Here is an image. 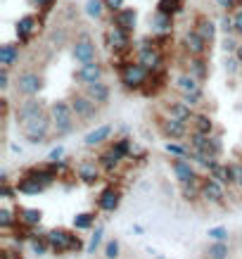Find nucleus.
<instances>
[{
	"label": "nucleus",
	"mask_w": 242,
	"mask_h": 259,
	"mask_svg": "<svg viewBox=\"0 0 242 259\" xmlns=\"http://www.w3.org/2000/svg\"><path fill=\"white\" fill-rule=\"evenodd\" d=\"M47 240H50V252L57 254V257H62V254H71V252H83V247H88L81 236H76V228L71 231V228H50L47 231Z\"/></svg>",
	"instance_id": "f257e3e1"
},
{
	"label": "nucleus",
	"mask_w": 242,
	"mask_h": 259,
	"mask_svg": "<svg viewBox=\"0 0 242 259\" xmlns=\"http://www.w3.org/2000/svg\"><path fill=\"white\" fill-rule=\"evenodd\" d=\"M150 76H152V71L148 67H142L138 60H128V62L119 64V79H121L126 91H138L140 93Z\"/></svg>",
	"instance_id": "f03ea898"
},
{
	"label": "nucleus",
	"mask_w": 242,
	"mask_h": 259,
	"mask_svg": "<svg viewBox=\"0 0 242 259\" xmlns=\"http://www.w3.org/2000/svg\"><path fill=\"white\" fill-rule=\"evenodd\" d=\"M50 117H53V131L57 136H67L74 131L76 126V114L71 110V102L69 100H55L50 105Z\"/></svg>",
	"instance_id": "7ed1b4c3"
},
{
	"label": "nucleus",
	"mask_w": 242,
	"mask_h": 259,
	"mask_svg": "<svg viewBox=\"0 0 242 259\" xmlns=\"http://www.w3.org/2000/svg\"><path fill=\"white\" fill-rule=\"evenodd\" d=\"M53 131V117H50V112L45 114H40V117L31 119V121H26L22 124V134L24 138L31 143V145H40V143L47 141V136Z\"/></svg>",
	"instance_id": "20e7f679"
},
{
	"label": "nucleus",
	"mask_w": 242,
	"mask_h": 259,
	"mask_svg": "<svg viewBox=\"0 0 242 259\" xmlns=\"http://www.w3.org/2000/svg\"><path fill=\"white\" fill-rule=\"evenodd\" d=\"M157 128H159V134L164 136L166 141H180V138L190 136V124L178 117H171V114L157 117Z\"/></svg>",
	"instance_id": "39448f33"
},
{
	"label": "nucleus",
	"mask_w": 242,
	"mask_h": 259,
	"mask_svg": "<svg viewBox=\"0 0 242 259\" xmlns=\"http://www.w3.org/2000/svg\"><path fill=\"white\" fill-rule=\"evenodd\" d=\"M135 60H138L142 67H148L152 74H155V71H164V53H162V48L157 46L155 40H152V43H150V40L140 43Z\"/></svg>",
	"instance_id": "423d86ee"
},
{
	"label": "nucleus",
	"mask_w": 242,
	"mask_h": 259,
	"mask_svg": "<svg viewBox=\"0 0 242 259\" xmlns=\"http://www.w3.org/2000/svg\"><path fill=\"white\" fill-rule=\"evenodd\" d=\"M74 171H76V179L81 181V183L95 186V183L102 179L105 169H102V164L98 162V157H83L76 166H74Z\"/></svg>",
	"instance_id": "0eeeda50"
},
{
	"label": "nucleus",
	"mask_w": 242,
	"mask_h": 259,
	"mask_svg": "<svg viewBox=\"0 0 242 259\" xmlns=\"http://www.w3.org/2000/svg\"><path fill=\"white\" fill-rule=\"evenodd\" d=\"M187 141H190V148H192V150H204V152H211V155H216V157H221V155H223V143H221L219 136H214V134L190 131Z\"/></svg>",
	"instance_id": "6e6552de"
},
{
	"label": "nucleus",
	"mask_w": 242,
	"mask_h": 259,
	"mask_svg": "<svg viewBox=\"0 0 242 259\" xmlns=\"http://www.w3.org/2000/svg\"><path fill=\"white\" fill-rule=\"evenodd\" d=\"M15 91L24 98H36L43 91V76L38 71H22L15 81Z\"/></svg>",
	"instance_id": "1a4fd4ad"
},
{
	"label": "nucleus",
	"mask_w": 242,
	"mask_h": 259,
	"mask_svg": "<svg viewBox=\"0 0 242 259\" xmlns=\"http://www.w3.org/2000/svg\"><path fill=\"white\" fill-rule=\"evenodd\" d=\"M69 102H71V110H74L76 119H81V121H90V119H95L98 110H100V105H98L93 98H88L86 93H71Z\"/></svg>",
	"instance_id": "9d476101"
},
{
	"label": "nucleus",
	"mask_w": 242,
	"mask_h": 259,
	"mask_svg": "<svg viewBox=\"0 0 242 259\" xmlns=\"http://www.w3.org/2000/svg\"><path fill=\"white\" fill-rule=\"evenodd\" d=\"M71 55L76 60L78 64H88L98 60V48H95V40L88 36V33H81L76 40H74V46H71Z\"/></svg>",
	"instance_id": "9b49d317"
},
{
	"label": "nucleus",
	"mask_w": 242,
	"mask_h": 259,
	"mask_svg": "<svg viewBox=\"0 0 242 259\" xmlns=\"http://www.w3.org/2000/svg\"><path fill=\"white\" fill-rule=\"evenodd\" d=\"M107 46H110V50L114 55H126L133 48L131 33L126 31V29H121V26H117V24H112L110 31H107Z\"/></svg>",
	"instance_id": "f8f14e48"
},
{
	"label": "nucleus",
	"mask_w": 242,
	"mask_h": 259,
	"mask_svg": "<svg viewBox=\"0 0 242 259\" xmlns=\"http://www.w3.org/2000/svg\"><path fill=\"white\" fill-rule=\"evenodd\" d=\"M226 188L228 186H223L221 181H216L214 176H204L202 179V200H207V202L211 204H226Z\"/></svg>",
	"instance_id": "ddd939ff"
},
{
	"label": "nucleus",
	"mask_w": 242,
	"mask_h": 259,
	"mask_svg": "<svg viewBox=\"0 0 242 259\" xmlns=\"http://www.w3.org/2000/svg\"><path fill=\"white\" fill-rule=\"evenodd\" d=\"M121 200H124L121 188H119V186H107V188L100 190V195H98L95 204H98V209H100V212L112 214V212H117V209H119Z\"/></svg>",
	"instance_id": "4468645a"
},
{
	"label": "nucleus",
	"mask_w": 242,
	"mask_h": 259,
	"mask_svg": "<svg viewBox=\"0 0 242 259\" xmlns=\"http://www.w3.org/2000/svg\"><path fill=\"white\" fill-rule=\"evenodd\" d=\"M38 29H40V19L36 15H24V17H19V22H17V26H15L17 40H19L22 46L31 43L33 36L38 33Z\"/></svg>",
	"instance_id": "2eb2a0df"
},
{
	"label": "nucleus",
	"mask_w": 242,
	"mask_h": 259,
	"mask_svg": "<svg viewBox=\"0 0 242 259\" xmlns=\"http://www.w3.org/2000/svg\"><path fill=\"white\" fill-rule=\"evenodd\" d=\"M183 50L192 57H207V53H209V40L202 38L195 29H187V31L183 33Z\"/></svg>",
	"instance_id": "dca6fc26"
},
{
	"label": "nucleus",
	"mask_w": 242,
	"mask_h": 259,
	"mask_svg": "<svg viewBox=\"0 0 242 259\" xmlns=\"http://www.w3.org/2000/svg\"><path fill=\"white\" fill-rule=\"evenodd\" d=\"M40 114H45V107H43V102L36 100V98H26L24 102H19V107H17L15 117H17V124L22 126L26 121H31V119L40 117Z\"/></svg>",
	"instance_id": "f3484780"
},
{
	"label": "nucleus",
	"mask_w": 242,
	"mask_h": 259,
	"mask_svg": "<svg viewBox=\"0 0 242 259\" xmlns=\"http://www.w3.org/2000/svg\"><path fill=\"white\" fill-rule=\"evenodd\" d=\"M124 155H121V152H119L117 148H114V145H107V148L102 150V152H98V162H100L102 164V169H105V174H114L119 169V166H121V162H124Z\"/></svg>",
	"instance_id": "a211bd4d"
},
{
	"label": "nucleus",
	"mask_w": 242,
	"mask_h": 259,
	"mask_svg": "<svg viewBox=\"0 0 242 259\" xmlns=\"http://www.w3.org/2000/svg\"><path fill=\"white\" fill-rule=\"evenodd\" d=\"M102 74H105V67H102L98 60H93V62L88 64H81L76 71V81L78 83H95V81H102Z\"/></svg>",
	"instance_id": "6ab92c4d"
},
{
	"label": "nucleus",
	"mask_w": 242,
	"mask_h": 259,
	"mask_svg": "<svg viewBox=\"0 0 242 259\" xmlns=\"http://www.w3.org/2000/svg\"><path fill=\"white\" fill-rule=\"evenodd\" d=\"M171 171L178 179V183H187V181L197 179L195 166L187 157H171Z\"/></svg>",
	"instance_id": "aec40b11"
},
{
	"label": "nucleus",
	"mask_w": 242,
	"mask_h": 259,
	"mask_svg": "<svg viewBox=\"0 0 242 259\" xmlns=\"http://www.w3.org/2000/svg\"><path fill=\"white\" fill-rule=\"evenodd\" d=\"M112 24H117L121 29H126L128 33L135 31V26H138V10L135 8H121L119 12L112 15Z\"/></svg>",
	"instance_id": "412c9836"
},
{
	"label": "nucleus",
	"mask_w": 242,
	"mask_h": 259,
	"mask_svg": "<svg viewBox=\"0 0 242 259\" xmlns=\"http://www.w3.org/2000/svg\"><path fill=\"white\" fill-rule=\"evenodd\" d=\"M112 134H114V126L102 124V126H98V128H93V131H88V134L83 136V145H86V148H98V145L110 141Z\"/></svg>",
	"instance_id": "4be33fe9"
},
{
	"label": "nucleus",
	"mask_w": 242,
	"mask_h": 259,
	"mask_svg": "<svg viewBox=\"0 0 242 259\" xmlns=\"http://www.w3.org/2000/svg\"><path fill=\"white\" fill-rule=\"evenodd\" d=\"M192 29H195L202 38H207L211 43V40L216 38V29H219V26H216V22H214L209 15H195V19H192Z\"/></svg>",
	"instance_id": "5701e85b"
},
{
	"label": "nucleus",
	"mask_w": 242,
	"mask_h": 259,
	"mask_svg": "<svg viewBox=\"0 0 242 259\" xmlns=\"http://www.w3.org/2000/svg\"><path fill=\"white\" fill-rule=\"evenodd\" d=\"M83 93H86L88 98H93L100 107H105V105L110 102L112 91H110V86H107L105 81H95V83H86V86H83Z\"/></svg>",
	"instance_id": "b1692460"
},
{
	"label": "nucleus",
	"mask_w": 242,
	"mask_h": 259,
	"mask_svg": "<svg viewBox=\"0 0 242 259\" xmlns=\"http://www.w3.org/2000/svg\"><path fill=\"white\" fill-rule=\"evenodd\" d=\"M209 176H214L216 181H221L223 186H235V164H223V162H216V164L211 166L209 171Z\"/></svg>",
	"instance_id": "393cba45"
},
{
	"label": "nucleus",
	"mask_w": 242,
	"mask_h": 259,
	"mask_svg": "<svg viewBox=\"0 0 242 259\" xmlns=\"http://www.w3.org/2000/svg\"><path fill=\"white\" fill-rule=\"evenodd\" d=\"M200 83H202L200 79H195L192 74L183 71V74H178V76H176V83H173V86H176V91H178L180 95H183V93H200V91H202V86H200Z\"/></svg>",
	"instance_id": "a878e982"
},
{
	"label": "nucleus",
	"mask_w": 242,
	"mask_h": 259,
	"mask_svg": "<svg viewBox=\"0 0 242 259\" xmlns=\"http://www.w3.org/2000/svg\"><path fill=\"white\" fill-rule=\"evenodd\" d=\"M166 114L178 117V119H183V121L190 124V119H192V114H195V107L187 105L185 100H173V102H166Z\"/></svg>",
	"instance_id": "bb28decb"
},
{
	"label": "nucleus",
	"mask_w": 242,
	"mask_h": 259,
	"mask_svg": "<svg viewBox=\"0 0 242 259\" xmlns=\"http://www.w3.org/2000/svg\"><path fill=\"white\" fill-rule=\"evenodd\" d=\"M185 71H187V74H192L195 79L204 81L207 76H209V64H207V60H204V57H192V55H187Z\"/></svg>",
	"instance_id": "cd10ccee"
},
{
	"label": "nucleus",
	"mask_w": 242,
	"mask_h": 259,
	"mask_svg": "<svg viewBox=\"0 0 242 259\" xmlns=\"http://www.w3.org/2000/svg\"><path fill=\"white\" fill-rule=\"evenodd\" d=\"M214 119L207 114V112H195L192 119H190V131H200V134H214Z\"/></svg>",
	"instance_id": "c85d7f7f"
},
{
	"label": "nucleus",
	"mask_w": 242,
	"mask_h": 259,
	"mask_svg": "<svg viewBox=\"0 0 242 259\" xmlns=\"http://www.w3.org/2000/svg\"><path fill=\"white\" fill-rule=\"evenodd\" d=\"M17 212H19V224H24L29 228L40 226V221H43V212L38 207H19Z\"/></svg>",
	"instance_id": "c756f323"
},
{
	"label": "nucleus",
	"mask_w": 242,
	"mask_h": 259,
	"mask_svg": "<svg viewBox=\"0 0 242 259\" xmlns=\"http://www.w3.org/2000/svg\"><path fill=\"white\" fill-rule=\"evenodd\" d=\"M17 190H19L22 195H38V193H43V190H45V186H43V183H38L36 179H31V176L22 174V176H19V181H17Z\"/></svg>",
	"instance_id": "7c9ffc66"
},
{
	"label": "nucleus",
	"mask_w": 242,
	"mask_h": 259,
	"mask_svg": "<svg viewBox=\"0 0 242 259\" xmlns=\"http://www.w3.org/2000/svg\"><path fill=\"white\" fill-rule=\"evenodd\" d=\"M202 179L204 176H197V179L187 181V183H180V193L187 202H197L202 197Z\"/></svg>",
	"instance_id": "2f4dec72"
},
{
	"label": "nucleus",
	"mask_w": 242,
	"mask_h": 259,
	"mask_svg": "<svg viewBox=\"0 0 242 259\" xmlns=\"http://www.w3.org/2000/svg\"><path fill=\"white\" fill-rule=\"evenodd\" d=\"M204 254H207V259H230V245L226 240H211Z\"/></svg>",
	"instance_id": "473e14b6"
},
{
	"label": "nucleus",
	"mask_w": 242,
	"mask_h": 259,
	"mask_svg": "<svg viewBox=\"0 0 242 259\" xmlns=\"http://www.w3.org/2000/svg\"><path fill=\"white\" fill-rule=\"evenodd\" d=\"M19 62V46L17 43H3L0 46V64L3 67H15Z\"/></svg>",
	"instance_id": "72a5a7b5"
},
{
	"label": "nucleus",
	"mask_w": 242,
	"mask_h": 259,
	"mask_svg": "<svg viewBox=\"0 0 242 259\" xmlns=\"http://www.w3.org/2000/svg\"><path fill=\"white\" fill-rule=\"evenodd\" d=\"M164 86H166V83H164V71H155V74H152V76L148 79V83L142 86L140 93L150 98V95H157Z\"/></svg>",
	"instance_id": "f704fd0d"
},
{
	"label": "nucleus",
	"mask_w": 242,
	"mask_h": 259,
	"mask_svg": "<svg viewBox=\"0 0 242 259\" xmlns=\"http://www.w3.org/2000/svg\"><path fill=\"white\" fill-rule=\"evenodd\" d=\"M190 159H192L195 164L204 166L207 171H209L211 166L219 162V157H216V155H211V152H204V150H192V148H190Z\"/></svg>",
	"instance_id": "c9c22d12"
},
{
	"label": "nucleus",
	"mask_w": 242,
	"mask_h": 259,
	"mask_svg": "<svg viewBox=\"0 0 242 259\" xmlns=\"http://www.w3.org/2000/svg\"><path fill=\"white\" fill-rule=\"evenodd\" d=\"M29 247H31V252H33V254H38V257L47 254V252H50V240H47V233H33L31 240H29Z\"/></svg>",
	"instance_id": "e433bc0d"
},
{
	"label": "nucleus",
	"mask_w": 242,
	"mask_h": 259,
	"mask_svg": "<svg viewBox=\"0 0 242 259\" xmlns=\"http://www.w3.org/2000/svg\"><path fill=\"white\" fill-rule=\"evenodd\" d=\"M8 233V238H12L17 245H22V243H29L33 236V231L29 226H24V224H17L15 228H10V231H5Z\"/></svg>",
	"instance_id": "4c0bfd02"
},
{
	"label": "nucleus",
	"mask_w": 242,
	"mask_h": 259,
	"mask_svg": "<svg viewBox=\"0 0 242 259\" xmlns=\"http://www.w3.org/2000/svg\"><path fill=\"white\" fill-rule=\"evenodd\" d=\"M19 224V212L17 209H10V207H0V228L3 231H10Z\"/></svg>",
	"instance_id": "58836bf2"
},
{
	"label": "nucleus",
	"mask_w": 242,
	"mask_h": 259,
	"mask_svg": "<svg viewBox=\"0 0 242 259\" xmlns=\"http://www.w3.org/2000/svg\"><path fill=\"white\" fill-rule=\"evenodd\" d=\"M71 226L76 228V231H90L95 226V212H78L71 219Z\"/></svg>",
	"instance_id": "ea45409f"
},
{
	"label": "nucleus",
	"mask_w": 242,
	"mask_h": 259,
	"mask_svg": "<svg viewBox=\"0 0 242 259\" xmlns=\"http://www.w3.org/2000/svg\"><path fill=\"white\" fill-rule=\"evenodd\" d=\"M152 26H155L157 33H171L173 31V17L164 15V12H157L155 19H152Z\"/></svg>",
	"instance_id": "a19ab883"
},
{
	"label": "nucleus",
	"mask_w": 242,
	"mask_h": 259,
	"mask_svg": "<svg viewBox=\"0 0 242 259\" xmlns=\"http://www.w3.org/2000/svg\"><path fill=\"white\" fill-rule=\"evenodd\" d=\"M157 12H164V15H180L183 12V0H157Z\"/></svg>",
	"instance_id": "79ce46f5"
},
{
	"label": "nucleus",
	"mask_w": 242,
	"mask_h": 259,
	"mask_svg": "<svg viewBox=\"0 0 242 259\" xmlns=\"http://www.w3.org/2000/svg\"><path fill=\"white\" fill-rule=\"evenodd\" d=\"M164 150L171 157H187L190 159V145L187 143H178V141H169L164 145Z\"/></svg>",
	"instance_id": "37998d69"
},
{
	"label": "nucleus",
	"mask_w": 242,
	"mask_h": 259,
	"mask_svg": "<svg viewBox=\"0 0 242 259\" xmlns=\"http://www.w3.org/2000/svg\"><path fill=\"white\" fill-rule=\"evenodd\" d=\"M102 254H105V259H119L121 257V243L117 238H110L107 243L102 245Z\"/></svg>",
	"instance_id": "c03bdc74"
},
{
	"label": "nucleus",
	"mask_w": 242,
	"mask_h": 259,
	"mask_svg": "<svg viewBox=\"0 0 242 259\" xmlns=\"http://www.w3.org/2000/svg\"><path fill=\"white\" fill-rule=\"evenodd\" d=\"M102 236H105V228L102 226H95L93 231V236H90V240H88V254H95V252L100 250V245H102Z\"/></svg>",
	"instance_id": "a18cd8bd"
},
{
	"label": "nucleus",
	"mask_w": 242,
	"mask_h": 259,
	"mask_svg": "<svg viewBox=\"0 0 242 259\" xmlns=\"http://www.w3.org/2000/svg\"><path fill=\"white\" fill-rule=\"evenodd\" d=\"M102 12H105V3L102 0H88L86 3V15L90 19H100Z\"/></svg>",
	"instance_id": "49530a36"
},
{
	"label": "nucleus",
	"mask_w": 242,
	"mask_h": 259,
	"mask_svg": "<svg viewBox=\"0 0 242 259\" xmlns=\"http://www.w3.org/2000/svg\"><path fill=\"white\" fill-rule=\"evenodd\" d=\"M180 100H185L187 105H192V107H204V105H207L204 91H200V93H183L180 95Z\"/></svg>",
	"instance_id": "de8ad7c7"
},
{
	"label": "nucleus",
	"mask_w": 242,
	"mask_h": 259,
	"mask_svg": "<svg viewBox=\"0 0 242 259\" xmlns=\"http://www.w3.org/2000/svg\"><path fill=\"white\" fill-rule=\"evenodd\" d=\"M207 236H209V240H226L228 243V236H230V233H228L226 226H214L207 231Z\"/></svg>",
	"instance_id": "09e8293b"
},
{
	"label": "nucleus",
	"mask_w": 242,
	"mask_h": 259,
	"mask_svg": "<svg viewBox=\"0 0 242 259\" xmlns=\"http://www.w3.org/2000/svg\"><path fill=\"white\" fill-rule=\"evenodd\" d=\"M237 46H240V40L235 38L233 33H226V38H223V50H226L228 55H233L235 50H237Z\"/></svg>",
	"instance_id": "8fccbe9b"
},
{
	"label": "nucleus",
	"mask_w": 242,
	"mask_h": 259,
	"mask_svg": "<svg viewBox=\"0 0 242 259\" xmlns=\"http://www.w3.org/2000/svg\"><path fill=\"white\" fill-rule=\"evenodd\" d=\"M0 259H24V254H22V250H19V245H17V247H3Z\"/></svg>",
	"instance_id": "3c124183"
},
{
	"label": "nucleus",
	"mask_w": 242,
	"mask_h": 259,
	"mask_svg": "<svg viewBox=\"0 0 242 259\" xmlns=\"http://www.w3.org/2000/svg\"><path fill=\"white\" fill-rule=\"evenodd\" d=\"M0 195L5 197V200H15L17 195H19V190H17V186H12L10 181H3V193Z\"/></svg>",
	"instance_id": "603ef678"
},
{
	"label": "nucleus",
	"mask_w": 242,
	"mask_h": 259,
	"mask_svg": "<svg viewBox=\"0 0 242 259\" xmlns=\"http://www.w3.org/2000/svg\"><path fill=\"white\" fill-rule=\"evenodd\" d=\"M221 29L226 33H235V19H233V15L230 12H226L223 15V19H221Z\"/></svg>",
	"instance_id": "864d4df0"
},
{
	"label": "nucleus",
	"mask_w": 242,
	"mask_h": 259,
	"mask_svg": "<svg viewBox=\"0 0 242 259\" xmlns=\"http://www.w3.org/2000/svg\"><path fill=\"white\" fill-rule=\"evenodd\" d=\"M102 3H105V10H107V12H112V15H114V12H119L121 8H126V0H102Z\"/></svg>",
	"instance_id": "5fc2aeb1"
},
{
	"label": "nucleus",
	"mask_w": 242,
	"mask_h": 259,
	"mask_svg": "<svg viewBox=\"0 0 242 259\" xmlns=\"http://www.w3.org/2000/svg\"><path fill=\"white\" fill-rule=\"evenodd\" d=\"M10 88V67H0V91Z\"/></svg>",
	"instance_id": "6e6d98bb"
},
{
	"label": "nucleus",
	"mask_w": 242,
	"mask_h": 259,
	"mask_svg": "<svg viewBox=\"0 0 242 259\" xmlns=\"http://www.w3.org/2000/svg\"><path fill=\"white\" fill-rule=\"evenodd\" d=\"M62 157H64V148H62V145H57V148H53L50 152H47V162H60Z\"/></svg>",
	"instance_id": "4d7b16f0"
},
{
	"label": "nucleus",
	"mask_w": 242,
	"mask_h": 259,
	"mask_svg": "<svg viewBox=\"0 0 242 259\" xmlns=\"http://www.w3.org/2000/svg\"><path fill=\"white\" fill-rule=\"evenodd\" d=\"M240 60H237V57H226V71H228V74H235V71H237V69H240Z\"/></svg>",
	"instance_id": "13d9d810"
},
{
	"label": "nucleus",
	"mask_w": 242,
	"mask_h": 259,
	"mask_svg": "<svg viewBox=\"0 0 242 259\" xmlns=\"http://www.w3.org/2000/svg\"><path fill=\"white\" fill-rule=\"evenodd\" d=\"M29 3H31L33 8H40L43 12H50V8H53L55 0H29Z\"/></svg>",
	"instance_id": "bf43d9fd"
},
{
	"label": "nucleus",
	"mask_w": 242,
	"mask_h": 259,
	"mask_svg": "<svg viewBox=\"0 0 242 259\" xmlns=\"http://www.w3.org/2000/svg\"><path fill=\"white\" fill-rule=\"evenodd\" d=\"M233 19H235V33L242 36V8H237L233 12Z\"/></svg>",
	"instance_id": "052dcab7"
},
{
	"label": "nucleus",
	"mask_w": 242,
	"mask_h": 259,
	"mask_svg": "<svg viewBox=\"0 0 242 259\" xmlns=\"http://www.w3.org/2000/svg\"><path fill=\"white\" fill-rule=\"evenodd\" d=\"M235 186H237V188H242V162H237V164H235Z\"/></svg>",
	"instance_id": "680f3d73"
},
{
	"label": "nucleus",
	"mask_w": 242,
	"mask_h": 259,
	"mask_svg": "<svg viewBox=\"0 0 242 259\" xmlns=\"http://www.w3.org/2000/svg\"><path fill=\"white\" fill-rule=\"evenodd\" d=\"M233 55H235V57H237V60H240V62H242V40H240V46H237V50H235Z\"/></svg>",
	"instance_id": "e2e57ef3"
},
{
	"label": "nucleus",
	"mask_w": 242,
	"mask_h": 259,
	"mask_svg": "<svg viewBox=\"0 0 242 259\" xmlns=\"http://www.w3.org/2000/svg\"><path fill=\"white\" fill-rule=\"evenodd\" d=\"M155 259H166V257H164V254H157V257H155Z\"/></svg>",
	"instance_id": "0e129e2a"
},
{
	"label": "nucleus",
	"mask_w": 242,
	"mask_h": 259,
	"mask_svg": "<svg viewBox=\"0 0 242 259\" xmlns=\"http://www.w3.org/2000/svg\"><path fill=\"white\" fill-rule=\"evenodd\" d=\"M240 8H242V0H240Z\"/></svg>",
	"instance_id": "69168bd1"
}]
</instances>
